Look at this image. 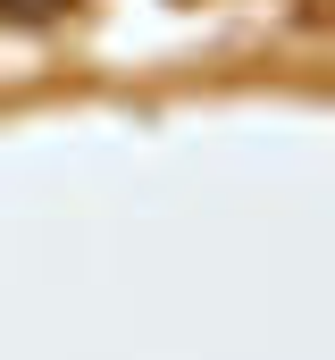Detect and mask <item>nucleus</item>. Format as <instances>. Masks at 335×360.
I'll use <instances>...</instances> for the list:
<instances>
[{"mask_svg": "<svg viewBox=\"0 0 335 360\" xmlns=\"http://www.w3.org/2000/svg\"><path fill=\"white\" fill-rule=\"evenodd\" d=\"M59 8H68V0H0L8 25H42V17H59Z\"/></svg>", "mask_w": 335, "mask_h": 360, "instance_id": "nucleus-1", "label": "nucleus"}]
</instances>
